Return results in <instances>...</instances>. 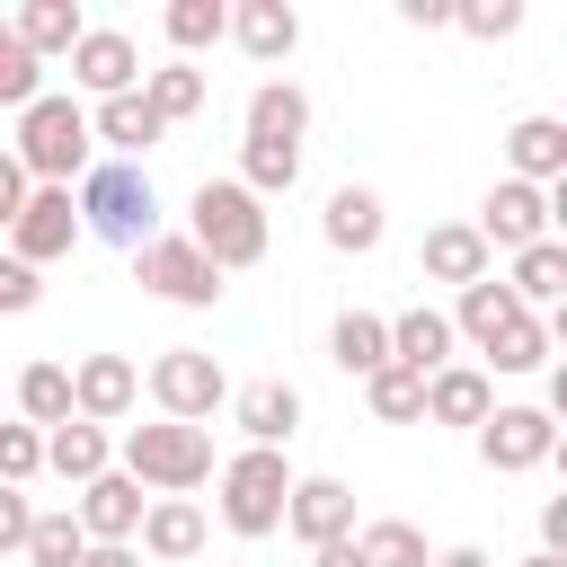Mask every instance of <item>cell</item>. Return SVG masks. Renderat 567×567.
Here are the masks:
<instances>
[{"mask_svg":"<svg viewBox=\"0 0 567 567\" xmlns=\"http://www.w3.org/2000/svg\"><path fill=\"white\" fill-rule=\"evenodd\" d=\"M133 284L142 292H159V301H177V310H213L230 284H221V266L186 239V230H159V239H142L133 248Z\"/></svg>","mask_w":567,"mask_h":567,"instance_id":"obj_6","label":"cell"},{"mask_svg":"<svg viewBox=\"0 0 567 567\" xmlns=\"http://www.w3.org/2000/svg\"><path fill=\"white\" fill-rule=\"evenodd\" d=\"M239 124H248V142H292V151H301V133H310V89H301V80H257L248 106H239Z\"/></svg>","mask_w":567,"mask_h":567,"instance_id":"obj_24","label":"cell"},{"mask_svg":"<svg viewBox=\"0 0 567 567\" xmlns=\"http://www.w3.org/2000/svg\"><path fill=\"white\" fill-rule=\"evenodd\" d=\"M142 106H151L159 124H195V115L213 106V80H204L195 62H177V53H168L159 71H142Z\"/></svg>","mask_w":567,"mask_h":567,"instance_id":"obj_29","label":"cell"},{"mask_svg":"<svg viewBox=\"0 0 567 567\" xmlns=\"http://www.w3.org/2000/svg\"><path fill=\"white\" fill-rule=\"evenodd\" d=\"M204 540H213V523H204L195 496H151V505H142V532H133L142 558H159V567H195Z\"/></svg>","mask_w":567,"mask_h":567,"instance_id":"obj_14","label":"cell"},{"mask_svg":"<svg viewBox=\"0 0 567 567\" xmlns=\"http://www.w3.org/2000/svg\"><path fill=\"white\" fill-rule=\"evenodd\" d=\"M540 549H549V558H567V496H549V505H540Z\"/></svg>","mask_w":567,"mask_h":567,"instance_id":"obj_44","label":"cell"},{"mask_svg":"<svg viewBox=\"0 0 567 567\" xmlns=\"http://www.w3.org/2000/svg\"><path fill=\"white\" fill-rule=\"evenodd\" d=\"M310 567H363V549L354 540H328V549H310Z\"/></svg>","mask_w":567,"mask_h":567,"instance_id":"obj_48","label":"cell"},{"mask_svg":"<svg viewBox=\"0 0 567 567\" xmlns=\"http://www.w3.org/2000/svg\"><path fill=\"white\" fill-rule=\"evenodd\" d=\"M35 301H44V275L18 266V257H0V319H18V310H35Z\"/></svg>","mask_w":567,"mask_h":567,"instance_id":"obj_41","label":"cell"},{"mask_svg":"<svg viewBox=\"0 0 567 567\" xmlns=\"http://www.w3.org/2000/svg\"><path fill=\"white\" fill-rule=\"evenodd\" d=\"M44 97V62L9 35V18H0V115H18V106H35Z\"/></svg>","mask_w":567,"mask_h":567,"instance_id":"obj_38","label":"cell"},{"mask_svg":"<svg viewBox=\"0 0 567 567\" xmlns=\"http://www.w3.org/2000/svg\"><path fill=\"white\" fill-rule=\"evenodd\" d=\"M408 27H452V0H399Z\"/></svg>","mask_w":567,"mask_h":567,"instance_id":"obj_46","label":"cell"},{"mask_svg":"<svg viewBox=\"0 0 567 567\" xmlns=\"http://www.w3.org/2000/svg\"><path fill=\"white\" fill-rule=\"evenodd\" d=\"M142 408V363L133 354H80L71 363V416L80 425H124Z\"/></svg>","mask_w":567,"mask_h":567,"instance_id":"obj_10","label":"cell"},{"mask_svg":"<svg viewBox=\"0 0 567 567\" xmlns=\"http://www.w3.org/2000/svg\"><path fill=\"white\" fill-rule=\"evenodd\" d=\"M18 425H35V434H53V425H71V363H53V354H35V363L18 372Z\"/></svg>","mask_w":567,"mask_h":567,"instance_id":"obj_32","label":"cell"},{"mask_svg":"<svg viewBox=\"0 0 567 567\" xmlns=\"http://www.w3.org/2000/svg\"><path fill=\"white\" fill-rule=\"evenodd\" d=\"M89 142H97L106 159H142V151L168 142V124L142 106V89H124V97H97V106H89Z\"/></svg>","mask_w":567,"mask_h":567,"instance_id":"obj_16","label":"cell"},{"mask_svg":"<svg viewBox=\"0 0 567 567\" xmlns=\"http://www.w3.org/2000/svg\"><path fill=\"white\" fill-rule=\"evenodd\" d=\"M381 230H390V213H381V195H372V186H337V195L319 204V239H328L337 257H372V248H381Z\"/></svg>","mask_w":567,"mask_h":567,"instance_id":"obj_22","label":"cell"},{"mask_svg":"<svg viewBox=\"0 0 567 567\" xmlns=\"http://www.w3.org/2000/svg\"><path fill=\"white\" fill-rule=\"evenodd\" d=\"M248 62H292V44H301V9L292 0H230V27H221Z\"/></svg>","mask_w":567,"mask_h":567,"instance_id":"obj_15","label":"cell"},{"mask_svg":"<svg viewBox=\"0 0 567 567\" xmlns=\"http://www.w3.org/2000/svg\"><path fill=\"white\" fill-rule=\"evenodd\" d=\"M443 319H452V337H461V346H478V354H487V337H496V328H514V319H523V301H514L496 275H478V284H461V292H452V310H443Z\"/></svg>","mask_w":567,"mask_h":567,"instance_id":"obj_26","label":"cell"},{"mask_svg":"<svg viewBox=\"0 0 567 567\" xmlns=\"http://www.w3.org/2000/svg\"><path fill=\"white\" fill-rule=\"evenodd\" d=\"M452 346H461V337H452V319H443L434 301H416V310H399V319H390V363H399V372H416V381H425V372H443V363H461Z\"/></svg>","mask_w":567,"mask_h":567,"instance_id":"obj_23","label":"cell"},{"mask_svg":"<svg viewBox=\"0 0 567 567\" xmlns=\"http://www.w3.org/2000/svg\"><path fill=\"white\" fill-rule=\"evenodd\" d=\"M284 532H292L301 549L354 540V487H346V478H292V496H284Z\"/></svg>","mask_w":567,"mask_h":567,"instance_id":"obj_13","label":"cell"},{"mask_svg":"<svg viewBox=\"0 0 567 567\" xmlns=\"http://www.w3.org/2000/svg\"><path fill=\"white\" fill-rule=\"evenodd\" d=\"M549 346H558V319H514V328H496L487 337V354H478V372L487 381H514V372H549Z\"/></svg>","mask_w":567,"mask_h":567,"instance_id":"obj_28","label":"cell"},{"mask_svg":"<svg viewBox=\"0 0 567 567\" xmlns=\"http://www.w3.org/2000/svg\"><path fill=\"white\" fill-rule=\"evenodd\" d=\"M9 35H18L35 62H53V53H71V44L89 35V18H80V0H27V9L9 18Z\"/></svg>","mask_w":567,"mask_h":567,"instance_id":"obj_31","label":"cell"},{"mask_svg":"<svg viewBox=\"0 0 567 567\" xmlns=\"http://www.w3.org/2000/svg\"><path fill=\"white\" fill-rule=\"evenodd\" d=\"M239 186L266 204V195H292L301 186V151L292 142H239Z\"/></svg>","mask_w":567,"mask_h":567,"instance_id":"obj_34","label":"cell"},{"mask_svg":"<svg viewBox=\"0 0 567 567\" xmlns=\"http://www.w3.org/2000/svg\"><path fill=\"white\" fill-rule=\"evenodd\" d=\"M80 549H89V532H80L71 505H62V514H35V523H27V549H18V558H27V567H80Z\"/></svg>","mask_w":567,"mask_h":567,"instance_id":"obj_37","label":"cell"},{"mask_svg":"<svg viewBox=\"0 0 567 567\" xmlns=\"http://www.w3.org/2000/svg\"><path fill=\"white\" fill-rule=\"evenodd\" d=\"M27 523H35L27 487H0V558H9V549H27Z\"/></svg>","mask_w":567,"mask_h":567,"instance_id":"obj_42","label":"cell"},{"mask_svg":"<svg viewBox=\"0 0 567 567\" xmlns=\"http://www.w3.org/2000/svg\"><path fill=\"white\" fill-rule=\"evenodd\" d=\"M452 27L478 35V44H505L523 27V0H452Z\"/></svg>","mask_w":567,"mask_h":567,"instance_id":"obj_40","label":"cell"},{"mask_svg":"<svg viewBox=\"0 0 567 567\" xmlns=\"http://www.w3.org/2000/svg\"><path fill=\"white\" fill-rule=\"evenodd\" d=\"M27 195H35V177H27V168L9 159V142H0V230H9L18 213H27Z\"/></svg>","mask_w":567,"mask_h":567,"instance_id":"obj_43","label":"cell"},{"mask_svg":"<svg viewBox=\"0 0 567 567\" xmlns=\"http://www.w3.org/2000/svg\"><path fill=\"white\" fill-rule=\"evenodd\" d=\"M549 221H558V186H523V177H496L487 186V204H478V239H487V257L505 248H532V239H549Z\"/></svg>","mask_w":567,"mask_h":567,"instance_id":"obj_8","label":"cell"},{"mask_svg":"<svg viewBox=\"0 0 567 567\" xmlns=\"http://www.w3.org/2000/svg\"><path fill=\"white\" fill-rule=\"evenodd\" d=\"M425 567H496V558H487V549H478V540H452V549H434V558H425Z\"/></svg>","mask_w":567,"mask_h":567,"instance_id":"obj_47","label":"cell"},{"mask_svg":"<svg viewBox=\"0 0 567 567\" xmlns=\"http://www.w3.org/2000/svg\"><path fill=\"white\" fill-rule=\"evenodd\" d=\"M505 177L558 186V177H567V124H558V115H514V124H505Z\"/></svg>","mask_w":567,"mask_h":567,"instance_id":"obj_17","label":"cell"},{"mask_svg":"<svg viewBox=\"0 0 567 567\" xmlns=\"http://www.w3.org/2000/svg\"><path fill=\"white\" fill-rule=\"evenodd\" d=\"M186 239H195L221 275H239V266H257V257L275 248V221H266V204H257L239 177H204L195 204H186Z\"/></svg>","mask_w":567,"mask_h":567,"instance_id":"obj_4","label":"cell"},{"mask_svg":"<svg viewBox=\"0 0 567 567\" xmlns=\"http://www.w3.org/2000/svg\"><path fill=\"white\" fill-rule=\"evenodd\" d=\"M487 408H496V381H487L478 363H443V372H425V425H461V434H478Z\"/></svg>","mask_w":567,"mask_h":567,"instance_id":"obj_19","label":"cell"},{"mask_svg":"<svg viewBox=\"0 0 567 567\" xmlns=\"http://www.w3.org/2000/svg\"><path fill=\"white\" fill-rule=\"evenodd\" d=\"M44 470H53V478H71V487H89L97 470H115V434L71 416V425H53V434H44Z\"/></svg>","mask_w":567,"mask_h":567,"instance_id":"obj_30","label":"cell"},{"mask_svg":"<svg viewBox=\"0 0 567 567\" xmlns=\"http://www.w3.org/2000/svg\"><path fill=\"white\" fill-rule=\"evenodd\" d=\"M354 549H363V567H425V558H434V549H425V532H416V523H399V514L354 523Z\"/></svg>","mask_w":567,"mask_h":567,"instance_id":"obj_35","label":"cell"},{"mask_svg":"<svg viewBox=\"0 0 567 567\" xmlns=\"http://www.w3.org/2000/svg\"><path fill=\"white\" fill-rule=\"evenodd\" d=\"M496 284H505V292H514V301H523L532 319H549V301L567 292V239L549 230V239H532V248H514V266H505Z\"/></svg>","mask_w":567,"mask_h":567,"instance_id":"obj_25","label":"cell"},{"mask_svg":"<svg viewBox=\"0 0 567 567\" xmlns=\"http://www.w3.org/2000/svg\"><path fill=\"white\" fill-rule=\"evenodd\" d=\"M416 275L425 284H478V275H496V257H487V239L470 230V221H434L425 239H416Z\"/></svg>","mask_w":567,"mask_h":567,"instance_id":"obj_18","label":"cell"},{"mask_svg":"<svg viewBox=\"0 0 567 567\" xmlns=\"http://www.w3.org/2000/svg\"><path fill=\"white\" fill-rule=\"evenodd\" d=\"M363 408H372L381 425H425V381L399 372V363H381V372L363 381Z\"/></svg>","mask_w":567,"mask_h":567,"instance_id":"obj_36","label":"cell"},{"mask_svg":"<svg viewBox=\"0 0 567 567\" xmlns=\"http://www.w3.org/2000/svg\"><path fill=\"white\" fill-rule=\"evenodd\" d=\"M35 478H44V434L0 416V487H35Z\"/></svg>","mask_w":567,"mask_h":567,"instance_id":"obj_39","label":"cell"},{"mask_svg":"<svg viewBox=\"0 0 567 567\" xmlns=\"http://www.w3.org/2000/svg\"><path fill=\"white\" fill-rule=\"evenodd\" d=\"M142 390H151V408L177 416V425H213V408H230V372H221L204 346H168V354H151Z\"/></svg>","mask_w":567,"mask_h":567,"instance_id":"obj_7","label":"cell"},{"mask_svg":"<svg viewBox=\"0 0 567 567\" xmlns=\"http://www.w3.org/2000/svg\"><path fill=\"white\" fill-rule=\"evenodd\" d=\"M9 159H18L35 186H80V168L97 159V142H89V106L62 97V89H44L35 106H18V142H9Z\"/></svg>","mask_w":567,"mask_h":567,"instance_id":"obj_3","label":"cell"},{"mask_svg":"<svg viewBox=\"0 0 567 567\" xmlns=\"http://www.w3.org/2000/svg\"><path fill=\"white\" fill-rule=\"evenodd\" d=\"M71 213H80V230L106 239V248L159 239V186H151L142 159H89L80 186H71Z\"/></svg>","mask_w":567,"mask_h":567,"instance_id":"obj_1","label":"cell"},{"mask_svg":"<svg viewBox=\"0 0 567 567\" xmlns=\"http://www.w3.org/2000/svg\"><path fill=\"white\" fill-rule=\"evenodd\" d=\"M62 62H71V89H89V97H124V89H142V44H133L124 27H89Z\"/></svg>","mask_w":567,"mask_h":567,"instance_id":"obj_12","label":"cell"},{"mask_svg":"<svg viewBox=\"0 0 567 567\" xmlns=\"http://www.w3.org/2000/svg\"><path fill=\"white\" fill-rule=\"evenodd\" d=\"M221 27H230V0H168L159 9V35L177 44V62H195L204 44H221Z\"/></svg>","mask_w":567,"mask_h":567,"instance_id":"obj_33","label":"cell"},{"mask_svg":"<svg viewBox=\"0 0 567 567\" xmlns=\"http://www.w3.org/2000/svg\"><path fill=\"white\" fill-rule=\"evenodd\" d=\"M230 425H239L248 443L284 452V443L301 434V390H292V381H248V390H230Z\"/></svg>","mask_w":567,"mask_h":567,"instance_id":"obj_20","label":"cell"},{"mask_svg":"<svg viewBox=\"0 0 567 567\" xmlns=\"http://www.w3.org/2000/svg\"><path fill=\"white\" fill-rule=\"evenodd\" d=\"M292 461L284 452H266V443H239L221 470H213V487H221V523L239 532V540H275L284 532V496H292Z\"/></svg>","mask_w":567,"mask_h":567,"instance_id":"obj_5","label":"cell"},{"mask_svg":"<svg viewBox=\"0 0 567 567\" xmlns=\"http://www.w3.org/2000/svg\"><path fill=\"white\" fill-rule=\"evenodd\" d=\"M80 567H142V549H133V540H89Z\"/></svg>","mask_w":567,"mask_h":567,"instance_id":"obj_45","label":"cell"},{"mask_svg":"<svg viewBox=\"0 0 567 567\" xmlns=\"http://www.w3.org/2000/svg\"><path fill=\"white\" fill-rule=\"evenodd\" d=\"M115 470L142 487V496H195L221 461H213V425H177V416H151V425H124L115 443Z\"/></svg>","mask_w":567,"mask_h":567,"instance_id":"obj_2","label":"cell"},{"mask_svg":"<svg viewBox=\"0 0 567 567\" xmlns=\"http://www.w3.org/2000/svg\"><path fill=\"white\" fill-rule=\"evenodd\" d=\"M71 239H80V213H71V186H35L27 195V213L9 221V257L18 266H53V257H71Z\"/></svg>","mask_w":567,"mask_h":567,"instance_id":"obj_11","label":"cell"},{"mask_svg":"<svg viewBox=\"0 0 567 567\" xmlns=\"http://www.w3.org/2000/svg\"><path fill=\"white\" fill-rule=\"evenodd\" d=\"M142 505H151V496H142V487H133L124 470H97V478L80 487L71 523H80L89 540H133V532H142Z\"/></svg>","mask_w":567,"mask_h":567,"instance_id":"obj_21","label":"cell"},{"mask_svg":"<svg viewBox=\"0 0 567 567\" xmlns=\"http://www.w3.org/2000/svg\"><path fill=\"white\" fill-rule=\"evenodd\" d=\"M523 567H567V558H549V549H532V558H523Z\"/></svg>","mask_w":567,"mask_h":567,"instance_id":"obj_49","label":"cell"},{"mask_svg":"<svg viewBox=\"0 0 567 567\" xmlns=\"http://www.w3.org/2000/svg\"><path fill=\"white\" fill-rule=\"evenodd\" d=\"M478 461L496 470V478H523V470H540V461H558V416L549 408H487V425H478Z\"/></svg>","mask_w":567,"mask_h":567,"instance_id":"obj_9","label":"cell"},{"mask_svg":"<svg viewBox=\"0 0 567 567\" xmlns=\"http://www.w3.org/2000/svg\"><path fill=\"white\" fill-rule=\"evenodd\" d=\"M328 363L354 372V381H372V372L390 363V319H381V310H337V319H328Z\"/></svg>","mask_w":567,"mask_h":567,"instance_id":"obj_27","label":"cell"}]
</instances>
